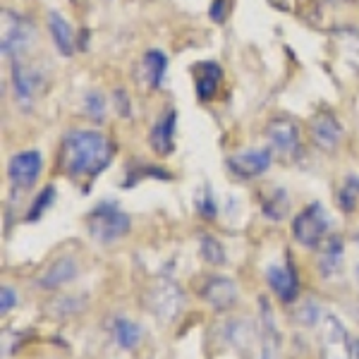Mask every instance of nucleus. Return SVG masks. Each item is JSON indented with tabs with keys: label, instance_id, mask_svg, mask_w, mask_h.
I'll use <instances>...</instances> for the list:
<instances>
[{
	"label": "nucleus",
	"instance_id": "aec40b11",
	"mask_svg": "<svg viewBox=\"0 0 359 359\" xmlns=\"http://www.w3.org/2000/svg\"><path fill=\"white\" fill-rule=\"evenodd\" d=\"M321 269L323 273H331V271H338L340 259H343V240L340 237H328L321 247Z\"/></svg>",
	"mask_w": 359,
	"mask_h": 359
},
{
	"label": "nucleus",
	"instance_id": "423d86ee",
	"mask_svg": "<svg viewBox=\"0 0 359 359\" xmlns=\"http://www.w3.org/2000/svg\"><path fill=\"white\" fill-rule=\"evenodd\" d=\"M271 161H273V156H271L269 149H247V151L230 156L228 168L235 177L254 180V177L264 175V172L269 170Z\"/></svg>",
	"mask_w": 359,
	"mask_h": 359
},
{
	"label": "nucleus",
	"instance_id": "c85d7f7f",
	"mask_svg": "<svg viewBox=\"0 0 359 359\" xmlns=\"http://www.w3.org/2000/svg\"><path fill=\"white\" fill-rule=\"evenodd\" d=\"M352 359H359V340L352 343Z\"/></svg>",
	"mask_w": 359,
	"mask_h": 359
},
{
	"label": "nucleus",
	"instance_id": "6ab92c4d",
	"mask_svg": "<svg viewBox=\"0 0 359 359\" xmlns=\"http://www.w3.org/2000/svg\"><path fill=\"white\" fill-rule=\"evenodd\" d=\"M113 333H115V343L123 347V350H135L139 340H142V328L135 321H130V318H115Z\"/></svg>",
	"mask_w": 359,
	"mask_h": 359
},
{
	"label": "nucleus",
	"instance_id": "5701e85b",
	"mask_svg": "<svg viewBox=\"0 0 359 359\" xmlns=\"http://www.w3.org/2000/svg\"><path fill=\"white\" fill-rule=\"evenodd\" d=\"M55 201V187L50 184V187H46L39 192V196L34 199V204L29 206V213H27V221H39V218L43 216L46 211L50 208V204Z\"/></svg>",
	"mask_w": 359,
	"mask_h": 359
},
{
	"label": "nucleus",
	"instance_id": "c756f323",
	"mask_svg": "<svg viewBox=\"0 0 359 359\" xmlns=\"http://www.w3.org/2000/svg\"><path fill=\"white\" fill-rule=\"evenodd\" d=\"M355 242H357V245H359V230H357V235H355Z\"/></svg>",
	"mask_w": 359,
	"mask_h": 359
},
{
	"label": "nucleus",
	"instance_id": "39448f33",
	"mask_svg": "<svg viewBox=\"0 0 359 359\" xmlns=\"http://www.w3.org/2000/svg\"><path fill=\"white\" fill-rule=\"evenodd\" d=\"M5 17H8V25H5V36H3V55L10 57V60H17L29 48V43L34 41V27L29 20L15 13Z\"/></svg>",
	"mask_w": 359,
	"mask_h": 359
},
{
	"label": "nucleus",
	"instance_id": "393cba45",
	"mask_svg": "<svg viewBox=\"0 0 359 359\" xmlns=\"http://www.w3.org/2000/svg\"><path fill=\"white\" fill-rule=\"evenodd\" d=\"M196 211H199V216L204 218H216V199H213V194L208 192V189H199V196H196Z\"/></svg>",
	"mask_w": 359,
	"mask_h": 359
},
{
	"label": "nucleus",
	"instance_id": "b1692460",
	"mask_svg": "<svg viewBox=\"0 0 359 359\" xmlns=\"http://www.w3.org/2000/svg\"><path fill=\"white\" fill-rule=\"evenodd\" d=\"M84 113L89 115L91 120L101 123V120L106 118V98H103V94L89 91V94L84 96Z\"/></svg>",
	"mask_w": 359,
	"mask_h": 359
},
{
	"label": "nucleus",
	"instance_id": "1a4fd4ad",
	"mask_svg": "<svg viewBox=\"0 0 359 359\" xmlns=\"http://www.w3.org/2000/svg\"><path fill=\"white\" fill-rule=\"evenodd\" d=\"M199 294L206 299L213 309H228L237 302V287L230 278L223 276H211L204 280V285L199 287Z\"/></svg>",
	"mask_w": 359,
	"mask_h": 359
},
{
	"label": "nucleus",
	"instance_id": "f8f14e48",
	"mask_svg": "<svg viewBox=\"0 0 359 359\" xmlns=\"http://www.w3.org/2000/svg\"><path fill=\"white\" fill-rule=\"evenodd\" d=\"M323 352L326 359H347L352 357V343L347 340V333L343 323L335 316L326 318V333H323Z\"/></svg>",
	"mask_w": 359,
	"mask_h": 359
},
{
	"label": "nucleus",
	"instance_id": "9b49d317",
	"mask_svg": "<svg viewBox=\"0 0 359 359\" xmlns=\"http://www.w3.org/2000/svg\"><path fill=\"white\" fill-rule=\"evenodd\" d=\"M266 137H269L273 149L283 154H290L299 144V127L290 118H273L269 127H266Z\"/></svg>",
	"mask_w": 359,
	"mask_h": 359
},
{
	"label": "nucleus",
	"instance_id": "20e7f679",
	"mask_svg": "<svg viewBox=\"0 0 359 359\" xmlns=\"http://www.w3.org/2000/svg\"><path fill=\"white\" fill-rule=\"evenodd\" d=\"M41 170H43V158L41 151H36V149L15 154L8 163V177L13 182V187L20 189V192L32 189L39 182V177H41Z\"/></svg>",
	"mask_w": 359,
	"mask_h": 359
},
{
	"label": "nucleus",
	"instance_id": "ddd939ff",
	"mask_svg": "<svg viewBox=\"0 0 359 359\" xmlns=\"http://www.w3.org/2000/svg\"><path fill=\"white\" fill-rule=\"evenodd\" d=\"M175 127H177V113L175 111H168L165 115H161L158 123L154 125L151 130V149L156 154L161 156H170L175 151Z\"/></svg>",
	"mask_w": 359,
	"mask_h": 359
},
{
	"label": "nucleus",
	"instance_id": "dca6fc26",
	"mask_svg": "<svg viewBox=\"0 0 359 359\" xmlns=\"http://www.w3.org/2000/svg\"><path fill=\"white\" fill-rule=\"evenodd\" d=\"M48 32H50V39H53L57 53L65 55V57H69L74 53L72 27H69L65 17H62L60 13H55V10H50V13H48Z\"/></svg>",
	"mask_w": 359,
	"mask_h": 359
},
{
	"label": "nucleus",
	"instance_id": "9d476101",
	"mask_svg": "<svg viewBox=\"0 0 359 359\" xmlns=\"http://www.w3.org/2000/svg\"><path fill=\"white\" fill-rule=\"evenodd\" d=\"M311 139L318 149L323 151H333L335 147L340 144L343 139V125L338 123L335 115H328V113H321L311 120Z\"/></svg>",
	"mask_w": 359,
	"mask_h": 359
},
{
	"label": "nucleus",
	"instance_id": "7ed1b4c3",
	"mask_svg": "<svg viewBox=\"0 0 359 359\" xmlns=\"http://www.w3.org/2000/svg\"><path fill=\"white\" fill-rule=\"evenodd\" d=\"M328 228H331V221H328V213L323 211V206L309 204L294 216L292 237L306 249H318L331 237L328 235Z\"/></svg>",
	"mask_w": 359,
	"mask_h": 359
},
{
	"label": "nucleus",
	"instance_id": "a211bd4d",
	"mask_svg": "<svg viewBox=\"0 0 359 359\" xmlns=\"http://www.w3.org/2000/svg\"><path fill=\"white\" fill-rule=\"evenodd\" d=\"M196 69H199V77H196V96H199V101H211L218 91V84H221L223 69L213 60L201 62Z\"/></svg>",
	"mask_w": 359,
	"mask_h": 359
},
{
	"label": "nucleus",
	"instance_id": "f257e3e1",
	"mask_svg": "<svg viewBox=\"0 0 359 359\" xmlns=\"http://www.w3.org/2000/svg\"><path fill=\"white\" fill-rule=\"evenodd\" d=\"M113 142L96 130H69L62 139L60 163L69 177H96L111 165Z\"/></svg>",
	"mask_w": 359,
	"mask_h": 359
},
{
	"label": "nucleus",
	"instance_id": "f3484780",
	"mask_svg": "<svg viewBox=\"0 0 359 359\" xmlns=\"http://www.w3.org/2000/svg\"><path fill=\"white\" fill-rule=\"evenodd\" d=\"M165 72H168V55L163 53V50H158V48L147 50L142 57L144 82H147L149 86H154V89H158V86H163Z\"/></svg>",
	"mask_w": 359,
	"mask_h": 359
},
{
	"label": "nucleus",
	"instance_id": "4468645a",
	"mask_svg": "<svg viewBox=\"0 0 359 359\" xmlns=\"http://www.w3.org/2000/svg\"><path fill=\"white\" fill-rule=\"evenodd\" d=\"M266 280H269L271 290H273L283 302H294L297 297V276H294L292 266H269L266 271Z\"/></svg>",
	"mask_w": 359,
	"mask_h": 359
},
{
	"label": "nucleus",
	"instance_id": "a878e982",
	"mask_svg": "<svg viewBox=\"0 0 359 359\" xmlns=\"http://www.w3.org/2000/svg\"><path fill=\"white\" fill-rule=\"evenodd\" d=\"M15 302H17L15 290L10 285H3V290H0V311H3V314H8V311L15 306Z\"/></svg>",
	"mask_w": 359,
	"mask_h": 359
},
{
	"label": "nucleus",
	"instance_id": "4be33fe9",
	"mask_svg": "<svg viewBox=\"0 0 359 359\" xmlns=\"http://www.w3.org/2000/svg\"><path fill=\"white\" fill-rule=\"evenodd\" d=\"M199 257L211 266H221V264H225V249L216 237L204 235L199 240Z\"/></svg>",
	"mask_w": 359,
	"mask_h": 359
},
{
	"label": "nucleus",
	"instance_id": "2eb2a0df",
	"mask_svg": "<svg viewBox=\"0 0 359 359\" xmlns=\"http://www.w3.org/2000/svg\"><path fill=\"white\" fill-rule=\"evenodd\" d=\"M74 276H77V264H74V259L62 257L43 271L41 278H39V287L53 290V287H60V285H65V283L74 280Z\"/></svg>",
	"mask_w": 359,
	"mask_h": 359
},
{
	"label": "nucleus",
	"instance_id": "bb28decb",
	"mask_svg": "<svg viewBox=\"0 0 359 359\" xmlns=\"http://www.w3.org/2000/svg\"><path fill=\"white\" fill-rule=\"evenodd\" d=\"M211 17H213V22H223V17H225V0H216V3H213Z\"/></svg>",
	"mask_w": 359,
	"mask_h": 359
},
{
	"label": "nucleus",
	"instance_id": "f03ea898",
	"mask_svg": "<svg viewBox=\"0 0 359 359\" xmlns=\"http://www.w3.org/2000/svg\"><path fill=\"white\" fill-rule=\"evenodd\" d=\"M86 228H89V235L96 242L111 245V242L127 235V230H130V216L120 206L106 201V204H98L96 208H91V213L86 216Z\"/></svg>",
	"mask_w": 359,
	"mask_h": 359
},
{
	"label": "nucleus",
	"instance_id": "0eeeda50",
	"mask_svg": "<svg viewBox=\"0 0 359 359\" xmlns=\"http://www.w3.org/2000/svg\"><path fill=\"white\" fill-rule=\"evenodd\" d=\"M10 72H13V94H15L17 106H20L22 111H29L34 103V96H36V89H39V74L29 65H25L20 57L13 60Z\"/></svg>",
	"mask_w": 359,
	"mask_h": 359
},
{
	"label": "nucleus",
	"instance_id": "cd10ccee",
	"mask_svg": "<svg viewBox=\"0 0 359 359\" xmlns=\"http://www.w3.org/2000/svg\"><path fill=\"white\" fill-rule=\"evenodd\" d=\"M115 101H118V108H120V113H123V118H125V115H130V103H127V94H123V91H115Z\"/></svg>",
	"mask_w": 359,
	"mask_h": 359
},
{
	"label": "nucleus",
	"instance_id": "412c9836",
	"mask_svg": "<svg viewBox=\"0 0 359 359\" xmlns=\"http://www.w3.org/2000/svg\"><path fill=\"white\" fill-rule=\"evenodd\" d=\"M287 208H290V201H287V194L283 189H273L271 196L264 199V216L271 218V221H283L287 216Z\"/></svg>",
	"mask_w": 359,
	"mask_h": 359
},
{
	"label": "nucleus",
	"instance_id": "6e6552de",
	"mask_svg": "<svg viewBox=\"0 0 359 359\" xmlns=\"http://www.w3.org/2000/svg\"><path fill=\"white\" fill-rule=\"evenodd\" d=\"M149 302H151V311L156 316L170 321L180 311V306H182V294H180L175 283L163 278V280L151 287V299Z\"/></svg>",
	"mask_w": 359,
	"mask_h": 359
}]
</instances>
